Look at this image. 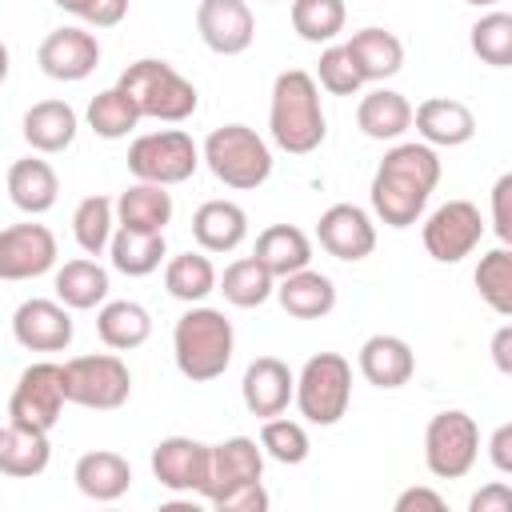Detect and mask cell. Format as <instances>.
<instances>
[{"mask_svg": "<svg viewBox=\"0 0 512 512\" xmlns=\"http://www.w3.org/2000/svg\"><path fill=\"white\" fill-rule=\"evenodd\" d=\"M292 388H296V376L280 356H256L244 368V380H240L244 408L252 416H260V420L280 416L292 404Z\"/></svg>", "mask_w": 512, "mask_h": 512, "instance_id": "19", "label": "cell"}, {"mask_svg": "<svg viewBox=\"0 0 512 512\" xmlns=\"http://www.w3.org/2000/svg\"><path fill=\"white\" fill-rule=\"evenodd\" d=\"M464 4H476V8H492L496 0H464Z\"/></svg>", "mask_w": 512, "mask_h": 512, "instance_id": "52", "label": "cell"}, {"mask_svg": "<svg viewBox=\"0 0 512 512\" xmlns=\"http://www.w3.org/2000/svg\"><path fill=\"white\" fill-rule=\"evenodd\" d=\"M488 456H492V464H496V472H512V424H500L496 432H492V440H488Z\"/></svg>", "mask_w": 512, "mask_h": 512, "instance_id": "49", "label": "cell"}, {"mask_svg": "<svg viewBox=\"0 0 512 512\" xmlns=\"http://www.w3.org/2000/svg\"><path fill=\"white\" fill-rule=\"evenodd\" d=\"M8 68H12V56H8V44L0 40V84L8 80Z\"/></svg>", "mask_w": 512, "mask_h": 512, "instance_id": "51", "label": "cell"}, {"mask_svg": "<svg viewBox=\"0 0 512 512\" xmlns=\"http://www.w3.org/2000/svg\"><path fill=\"white\" fill-rule=\"evenodd\" d=\"M280 308L296 320H320L336 308V284L324 276V272H312V268H300V272H288L280 276V284L272 288Z\"/></svg>", "mask_w": 512, "mask_h": 512, "instance_id": "25", "label": "cell"}, {"mask_svg": "<svg viewBox=\"0 0 512 512\" xmlns=\"http://www.w3.org/2000/svg\"><path fill=\"white\" fill-rule=\"evenodd\" d=\"M120 228H140V232H164L172 224V192L164 184H148L136 180L132 188L120 192V200L112 204Z\"/></svg>", "mask_w": 512, "mask_h": 512, "instance_id": "30", "label": "cell"}, {"mask_svg": "<svg viewBox=\"0 0 512 512\" xmlns=\"http://www.w3.org/2000/svg\"><path fill=\"white\" fill-rule=\"evenodd\" d=\"M56 264V236L44 224L0 228V280H36Z\"/></svg>", "mask_w": 512, "mask_h": 512, "instance_id": "13", "label": "cell"}, {"mask_svg": "<svg viewBox=\"0 0 512 512\" xmlns=\"http://www.w3.org/2000/svg\"><path fill=\"white\" fill-rule=\"evenodd\" d=\"M252 260L272 276H288V272H300L312 264V240L308 232H300L296 224H268L260 236H256V252Z\"/></svg>", "mask_w": 512, "mask_h": 512, "instance_id": "24", "label": "cell"}, {"mask_svg": "<svg viewBox=\"0 0 512 512\" xmlns=\"http://www.w3.org/2000/svg\"><path fill=\"white\" fill-rule=\"evenodd\" d=\"M112 224H116V208H112V200L108 196H84L80 204H76V212H72V236H76V244L88 252V256H100L104 248H108V240H112Z\"/></svg>", "mask_w": 512, "mask_h": 512, "instance_id": "40", "label": "cell"}, {"mask_svg": "<svg viewBox=\"0 0 512 512\" xmlns=\"http://www.w3.org/2000/svg\"><path fill=\"white\" fill-rule=\"evenodd\" d=\"M52 460V444L48 432L28 428V424H8L0 432V472L12 480H32L48 468Z\"/></svg>", "mask_w": 512, "mask_h": 512, "instance_id": "29", "label": "cell"}, {"mask_svg": "<svg viewBox=\"0 0 512 512\" xmlns=\"http://www.w3.org/2000/svg\"><path fill=\"white\" fill-rule=\"evenodd\" d=\"M96 336L112 352H132L152 336V316L136 300H104L96 312Z\"/></svg>", "mask_w": 512, "mask_h": 512, "instance_id": "31", "label": "cell"}, {"mask_svg": "<svg viewBox=\"0 0 512 512\" xmlns=\"http://www.w3.org/2000/svg\"><path fill=\"white\" fill-rule=\"evenodd\" d=\"M476 292L496 316H512V252L500 244L480 256L476 264Z\"/></svg>", "mask_w": 512, "mask_h": 512, "instance_id": "39", "label": "cell"}, {"mask_svg": "<svg viewBox=\"0 0 512 512\" xmlns=\"http://www.w3.org/2000/svg\"><path fill=\"white\" fill-rule=\"evenodd\" d=\"M440 184V156L436 148H428L424 140H408L384 152V160L376 164L372 176V212L388 224V228H412L432 196V188Z\"/></svg>", "mask_w": 512, "mask_h": 512, "instance_id": "1", "label": "cell"}, {"mask_svg": "<svg viewBox=\"0 0 512 512\" xmlns=\"http://www.w3.org/2000/svg\"><path fill=\"white\" fill-rule=\"evenodd\" d=\"M68 396H64V364H52V360H40V364H28L12 388V400H8V416L12 424H28V428H40V432H52L60 412H64Z\"/></svg>", "mask_w": 512, "mask_h": 512, "instance_id": "10", "label": "cell"}, {"mask_svg": "<svg viewBox=\"0 0 512 512\" xmlns=\"http://www.w3.org/2000/svg\"><path fill=\"white\" fill-rule=\"evenodd\" d=\"M268 128L276 148L288 156H308L324 144L328 120L320 108V84L304 68H288L272 84V104H268Z\"/></svg>", "mask_w": 512, "mask_h": 512, "instance_id": "2", "label": "cell"}, {"mask_svg": "<svg viewBox=\"0 0 512 512\" xmlns=\"http://www.w3.org/2000/svg\"><path fill=\"white\" fill-rule=\"evenodd\" d=\"M308 432L300 420H288L284 412L280 416H268L260 424V452L272 456L276 464H304L308 460Z\"/></svg>", "mask_w": 512, "mask_h": 512, "instance_id": "41", "label": "cell"}, {"mask_svg": "<svg viewBox=\"0 0 512 512\" xmlns=\"http://www.w3.org/2000/svg\"><path fill=\"white\" fill-rule=\"evenodd\" d=\"M264 476V452L252 436H228L220 444H208V480L200 488V496L212 504L224 492L252 484Z\"/></svg>", "mask_w": 512, "mask_h": 512, "instance_id": "14", "label": "cell"}, {"mask_svg": "<svg viewBox=\"0 0 512 512\" xmlns=\"http://www.w3.org/2000/svg\"><path fill=\"white\" fill-rule=\"evenodd\" d=\"M0 432H4V428H0Z\"/></svg>", "mask_w": 512, "mask_h": 512, "instance_id": "53", "label": "cell"}, {"mask_svg": "<svg viewBox=\"0 0 512 512\" xmlns=\"http://www.w3.org/2000/svg\"><path fill=\"white\" fill-rule=\"evenodd\" d=\"M356 124L368 140H400L412 128V104L404 100V92L372 88L356 108Z\"/></svg>", "mask_w": 512, "mask_h": 512, "instance_id": "32", "label": "cell"}, {"mask_svg": "<svg viewBox=\"0 0 512 512\" xmlns=\"http://www.w3.org/2000/svg\"><path fill=\"white\" fill-rule=\"evenodd\" d=\"M108 256H112V268L124 272V276H148L164 264L168 244H164V232L116 228L112 240H108Z\"/></svg>", "mask_w": 512, "mask_h": 512, "instance_id": "33", "label": "cell"}, {"mask_svg": "<svg viewBox=\"0 0 512 512\" xmlns=\"http://www.w3.org/2000/svg\"><path fill=\"white\" fill-rule=\"evenodd\" d=\"M412 124L428 148H460L476 136V116L468 104L452 96H428L412 108Z\"/></svg>", "mask_w": 512, "mask_h": 512, "instance_id": "20", "label": "cell"}, {"mask_svg": "<svg viewBox=\"0 0 512 512\" xmlns=\"http://www.w3.org/2000/svg\"><path fill=\"white\" fill-rule=\"evenodd\" d=\"M508 196H512V176L504 172L496 184H492V228L500 236V244L512 240V212H508Z\"/></svg>", "mask_w": 512, "mask_h": 512, "instance_id": "46", "label": "cell"}, {"mask_svg": "<svg viewBox=\"0 0 512 512\" xmlns=\"http://www.w3.org/2000/svg\"><path fill=\"white\" fill-rule=\"evenodd\" d=\"M468 512H512V488H508L504 480L484 484V488L468 500Z\"/></svg>", "mask_w": 512, "mask_h": 512, "instance_id": "48", "label": "cell"}, {"mask_svg": "<svg viewBox=\"0 0 512 512\" xmlns=\"http://www.w3.org/2000/svg\"><path fill=\"white\" fill-rule=\"evenodd\" d=\"M344 48L356 60V72H360L364 84L388 80V76H396L404 68V44L388 28H360V32H352V40Z\"/></svg>", "mask_w": 512, "mask_h": 512, "instance_id": "26", "label": "cell"}, {"mask_svg": "<svg viewBox=\"0 0 512 512\" xmlns=\"http://www.w3.org/2000/svg\"><path fill=\"white\" fill-rule=\"evenodd\" d=\"M212 508L216 512H268V492L260 480H252V484H240V488L224 492L220 500H212Z\"/></svg>", "mask_w": 512, "mask_h": 512, "instance_id": "45", "label": "cell"}, {"mask_svg": "<svg viewBox=\"0 0 512 512\" xmlns=\"http://www.w3.org/2000/svg\"><path fill=\"white\" fill-rule=\"evenodd\" d=\"M492 360L500 372H512V324H500L492 336Z\"/></svg>", "mask_w": 512, "mask_h": 512, "instance_id": "50", "label": "cell"}, {"mask_svg": "<svg viewBox=\"0 0 512 512\" xmlns=\"http://www.w3.org/2000/svg\"><path fill=\"white\" fill-rule=\"evenodd\" d=\"M424 248L440 264H460L484 240V220L472 200H448L424 220Z\"/></svg>", "mask_w": 512, "mask_h": 512, "instance_id": "11", "label": "cell"}, {"mask_svg": "<svg viewBox=\"0 0 512 512\" xmlns=\"http://www.w3.org/2000/svg\"><path fill=\"white\" fill-rule=\"evenodd\" d=\"M360 372L376 388H404L416 372V356H412L408 340H400L392 332H376L360 344Z\"/></svg>", "mask_w": 512, "mask_h": 512, "instance_id": "21", "label": "cell"}, {"mask_svg": "<svg viewBox=\"0 0 512 512\" xmlns=\"http://www.w3.org/2000/svg\"><path fill=\"white\" fill-rule=\"evenodd\" d=\"M316 240H320V248L328 256L356 264V260L372 256V248H376V224H372V216L360 204H332L316 220Z\"/></svg>", "mask_w": 512, "mask_h": 512, "instance_id": "15", "label": "cell"}, {"mask_svg": "<svg viewBox=\"0 0 512 512\" xmlns=\"http://www.w3.org/2000/svg\"><path fill=\"white\" fill-rule=\"evenodd\" d=\"M152 476L168 492H200L208 480V444L192 436H164L152 448Z\"/></svg>", "mask_w": 512, "mask_h": 512, "instance_id": "18", "label": "cell"}, {"mask_svg": "<svg viewBox=\"0 0 512 512\" xmlns=\"http://www.w3.org/2000/svg\"><path fill=\"white\" fill-rule=\"evenodd\" d=\"M116 88L128 92V100L136 104L140 120L148 116V120H164V124H184L200 104L196 84L188 76H180L168 60H152V56L128 64L120 72Z\"/></svg>", "mask_w": 512, "mask_h": 512, "instance_id": "4", "label": "cell"}, {"mask_svg": "<svg viewBox=\"0 0 512 512\" xmlns=\"http://www.w3.org/2000/svg\"><path fill=\"white\" fill-rule=\"evenodd\" d=\"M60 196V180L52 172L48 160L40 156H24L8 168V200L24 212V216H44Z\"/></svg>", "mask_w": 512, "mask_h": 512, "instance_id": "27", "label": "cell"}, {"mask_svg": "<svg viewBox=\"0 0 512 512\" xmlns=\"http://www.w3.org/2000/svg\"><path fill=\"white\" fill-rule=\"evenodd\" d=\"M444 496L436 488H424V484H412L396 496V512H444Z\"/></svg>", "mask_w": 512, "mask_h": 512, "instance_id": "47", "label": "cell"}, {"mask_svg": "<svg viewBox=\"0 0 512 512\" xmlns=\"http://www.w3.org/2000/svg\"><path fill=\"white\" fill-rule=\"evenodd\" d=\"M72 480L76 488L96 500V504H112L120 500L128 488H132V464L120 456V452H108V448H96V452H84L72 468Z\"/></svg>", "mask_w": 512, "mask_h": 512, "instance_id": "22", "label": "cell"}, {"mask_svg": "<svg viewBox=\"0 0 512 512\" xmlns=\"http://www.w3.org/2000/svg\"><path fill=\"white\" fill-rule=\"evenodd\" d=\"M56 300L64 308H76V312L104 304L108 300V272L88 256L68 260L64 268H56Z\"/></svg>", "mask_w": 512, "mask_h": 512, "instance_id": "34", "label": "cell"}, {"mask_svg": "<svg viewBox=\"0 0 512 512\" xmlns=\"http://www.w3.org/2000/svg\"><path fill=\"white\" fill-rule=\"evenodd\" d=\"M200 168V148L184 128H160L144 132L128 144V172L148 184H184Z\"/></svg>", "mask_w": 512, "mask_h": 512, "instance_id": "7", "label": "cell"}, {"mask_svg": "<svg viewBox=\"0 0 512 512\" xmlns=\"http://www.w3.org/2000/svg\"><path fill=\"white\" fill-rule=\"evenodd\" d=\"M272 4H276V0H272Z\"/></svg>", "mask_w": 512, "mask_h": 512, "instance_id": "54", "label": "cell"}, {"mask_svg": "<svg viewBox=\"0 0 512 512\" xmlns=\"http://www.w3.org/2000/svg\"><path fill=\"white\" fill-rule=\"evenodd\" d=\"M472 52L492 64V68H508L512 64V16L508 12H484L472 24Z\"/></svg>", "mask_w": 512, "mask_h": 512, "instance_id": "42", "label": "cell"}, {"mask_svg": "<svg viewBox=\"0 0 512 512\" xmlns=\"http://www.w3.org/2000/svg\"><path fill=\"white\" fill-rule=\"evenodd\" d=\"M88 128L100 136V140H124L136 124H140V112H136V104L128 100V92L124 88H104V92H96L92 96V104H88Z\"/></svg>", "mask_w": 512, "mask_h": 512, "instance_id": "36", "label": "cell"}, {"mask_svg": "<svg viewBox=\"0 0 512 512\" xmlns=\"http://www.w3.org/2000/svg\"><path fill=\"white\" fill-rule=\"evenodd\" d=\"M36 64L48 80H64V84H76V80H88L100 64V40L88 32V28H56L40 40L36 48Z\"/></svg>", "mask_w": 512, "mask_h": 512, "instance_id": "12", "label": "cell"}, {"mask_svg": "<svg viewBox=\"0 0 512 512\" xmlns=\"http://www.w3.org/2000/svg\"><path fill=\"white\" fill-rule=\"evenodd\" d=\"M72 316L60 300L32 296L12 312V336L28 352H64L72 344Z\"/></svg>", "mask_w": 512, "mask_h": 512, "instance_id": "17", "label": "cell"}, {"mask_svg": "<svg viewBox=\"0 0 512 512\" xmlns=\"http://www.w3.org/2000/svg\"><path fill=\"white\" fill-rule=\"evenodd\" d=\"M312 80H316L324 92H332V96H356V92L364 88V80H360V72H356V60L348 56L344 44H328V48L320 52Z\"/></svg>", "mask_w": 512, "mask_h": 512, "instance_id": "43", "label": "cell"}, {"mask_svg": "<svg viewBox=\"0 0 512 512\" xmlns=\"http://www.w3.org/2000/svg\"><path fill=\"white\" fill-rule=\"evenodd\" d=\"M292 400L308 424H320V428L340 424L348 416V404H352V364L340 352L308 356L300 376H296Z\"/></svg>", "mask_w": 512, "mask_h": 512, "instance_id": "6", "label": "cell"}, {"mask_svg": "<svg viewBox=\"0 0 512 512\" xmlns=\"http://www.w3.org/2000/svg\"><path fill=\"white\" fill-rule=\"evenodd\" d=\"M480 456V428L468 412L444 408L424 428V464L436 480H460Z\"/></svg>", "mask_w": 512, "mask_h": 512, "instance_id": "9", "label": "cell"}, {"mask_svg": "<svg viewBox=\"0 0 512 512\" xmlns=\"http://www.w3.org/2000/svg\"><path fill=\"white\" fill-rule=\"evenodd\" d=\"M216 288H220L224 300L236 304V308H260V304L272 296L276 280H272L252 256H240V260H232V264L224 268V276L216 280Z\"/></svg>", "mask_w": 512, "mask_h": 512, "instance_id": "37", "label": "cell"}, {"mask_svg": "<svg viewBox=\"0 0 512 512\" xmlns=\"http://www.w3.org/2000/svg\"><path fill=\"white\" fill-rule=\"evenodd\" d=\"M200 160L224 188H236V192H252L272 176V148L248 124L212 128L200 148Z\"/></svg>", "mask_w": 512, "mask_h": 512, "instance_id": "5", "label": "cell"}, {"mask_svg": "<svg viewBox=\"0 0 512 512\" xmlns=\"http://www.w3.org/2000/svg\"><path fill=\"white\" fill-rule=\"evenodd\" d=\"M164 288L184 304H200L216 292V268L204 252H180L164 264Z\"/></svg>", "mask_w": 512, "mask_h": 512, "instance_id": "35", "label": "cell"}, {"mask_svg": "<svg viewBox=\"0 0 512 512\" xmlns=\"http://www.w3.org/2000/svg\"><path fill=\"white\" fill-rule=\"evenodd\" d=\"M232 348H236V332H232V320L220 308L192 304L172 328L176 368L192 384H208V380L224 376L228 364H232Z\"/></svg>", "mask_w": 512, "mask_h": 512, "instance_id": "3", "label": "cell"}, {"mask_svg": "<svg viewBox=\"0 0 512 512\" xmlns=\"http://www.w3.org/2000/svg\"><path fill=\"white\" fill-rule=\"evenodd\" d=\"M64 396H68V404L112 412L132 396V372L116 352L72 356L64 364Z\"/></svg>", "mask_w": 512, "mask_h": 512, "instance_id": "8", "label": "cell"}, {"mask_svg": "<svg viewBox=\"0 0 512 512\" xmlns=\"http://www.w3.org/2000/svg\"><path fill=\"white\" fill-rule=\"evenodd\" d=\"M192 236L204 252H236L248 236V212L236 200H204L192 212Z\"/></svg>", "mask_w": 512, "mask_h": 512, "instance_id": "23", "label": "cell"}, {"mask_svg": "<svg viewBox=\"0 0 512 512\" xmlns=\"http://www.w3.org/2000/svg\"><path fill=\"white\" fill-rule=\"evenodd\" d=\"M52 4L80 16L92 28H116L128 16V0H52Z\"/></svg>", "mask_w": 512, "mask_h": 512, "instance_id": "44", "label": "cell"}, {"mask_svg": "<svg viewBox=\"0 0 512 512\" xmlns=\"http://www.w3.org/2000/svg\"><path fill=\"white\" fill-rule=\"evenodd\" d=\"M344 0H292V28L308 44H332L344 32Z\"/></svg>", "mask_w": 512, "mask_h": 512, "instance_id": "38", "label": "cell"}, {"mask_svg": "<svg viewBox=\"0 0 512 512\" xmlns=\"http://www.w3.org/2000/svg\"><path fill=\"white\" fill-rule=\"evenodd\" d=\"M196 32L216 56H240L256 40V20L244 0H200Z\"/></svg>", "mask_w": 512, "mask_h": 512, "instance_id": "16", "label": "cell"}, {"mask_svg": "<svg viewBox=\"0 0 512 512\" xmlns=\"http://www.w3.org/2000/svg\"><path fill=\"white\" fill-rule=\"evenodd\" d=\"M20 128H24V140H28L36 152L52 156V152H64V148L76 140L80 120H76L72 104H64V100H40V104H32V108L24 112Z\"/></svg>", "mask_w": 512, "mask_h": 512, "instance_id": "28", "label": "cell"}]
</instances>
